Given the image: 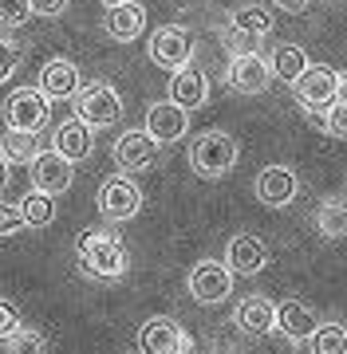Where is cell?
I'll list each match as a JSON object with an SVG mask.
<instances>
[{
    "instance_id": "30",
    "label": "cell",
    "mask_w": 347,
    "mask_h": 354,
    "mask_svg": "<svg viewBox=\"0 0 347 354\" xmlns=\"http://www.w3.org/2000/svg\"><path fill=\"white\" fill-rule=\"evenodd\" d=\"M20 67V44L12 36H0V83H8V75H16Z\"/></svg>"
},
{
    "instance_id": "24",
    "label": "cell",
    "mask_w": 347,
    "mask_h": 354,
    "mask_svg": "<svg viewBox=\"0 0 347 354\" xmlns=\"http://www.w3.org/2000/svg\"><path fill=\"white\" fill-rule=\"evenodd\" d=\"M304 64H308V55H304V48H296V44H276L272 55H269L272 75H281L284 83H292V79L304 71Z\"/></svg>"
},
{
    "instance_id": "27",
    "label": "cell",
    "mask_w": 347,
    "mask_h": 354,
    "mask_svg": "<svg viewBox=\"0 0 347 354\" xmlns=\"http://www.w3.org/2000/svg\"><path fill=\"white\" fill-rule=\"evenodd\" d=\"M0 346H4V351H48V339H44L39 330H24V323H20L12 335L0 339Z\"/></svg>"
},
{
    "instance_id": "11",
    "label": "cell",
    "mask_w": 347,
    "mask_h": 354,
    "mask_svg": "<svg viewBox=\"0 0 347 354\" xmlns=\"http://www.w3.org/2000/svg\"><path fill=\"white\" fill-rule=\"evenodd\" d=\"M139 351L146 354H181V351H193V339L186 330L166 315H154L146 319L139 327Z\"/></svg>"
},
{
    "instance_id": "17",
    "label": "cell",
    "mask_w": 347,
    "mask_h": 354,
    "mask_svg": "<svg viewBox=\"0 0 347 354\" xmlns=\"http://www.w3.org/2000/svg\"><path fill=\"white\" fill-rule=\"evenodd\" d=\"M233 323L249 339H265V335H272V323H276V304L265 299V295H244L233 311Z\"/></svg>"
},
{
    "instance_id": "20",
    "label": "cell",
    "mask_w": 347,
    "mask_h": 354,
    "mask_svg": "<svg viewBox=\"0 0 347 354\" xmlns=\"http://www.w3.org/2000/svg\"><path fill=\"white\" fill-rule=\"evenodd\" d=\"M75 87H79V67L71 64V59L55 55V59L44 64V71H39V91H44L48 99H71Z\"/></svg>"
},
{
    "instance_id": "2",
    "label": "cell",
    "mask_w": 347,
    "mask_h": 354,
    "mask_svg": "<svg viewBox=\"0 0 347 354\" xmlns=\"http://www.w3.org/2000/svg\"><path fill=\"white\" fill-rule=\"evenodd\" d=\"M237 138H233L229 130H206V134H197L190 142V169L197 177H209V181H217L225 177L237 165Z\"/></svg>"
},
{
    "instance_id": "13",
    "label": "cell",
    "mask_w": 347,
    "mask_h": 354,
    "mask_svg": "<svg viewBox=\"0 0 347 354\" xmlns=\"http://www.w3.org/2000/svg\"><path fill=\"white\" fill-rule=\"evenodd\" d=\"M146 134L158 142V146H170V142H181L186 130H190V111H181L178 102H154L146 111Z\"/></svg>"
},
{
    "instance_id": "1",
    "label": "cell",
    "mask_w": 347,
    "mask_h": 354,
    "mask_svg": "<svg viewBox=\"0 0 347 354\" xmlns=\"http://www.w3.org/2000/svg\"><path fill=\"white\" fill-rule=\"evenodd\" d=\"M75 260H79V272L91 279H123L127 276V248L118 241L111 228H87V232H79L75 241Z\"/></svg>"
},
{
    "instance_id": "25",
    "label": "cell",
    "mask_w": 347,
    "mask_h": 354,
    "mask_svg": "<svg viewBox=\"0 0 347 354\" xmlns=\"http://www.w3.org/2000/svg\"><path fill=\"white\" fill-rule=\"evenodd\" d=\"M36 134H28V130H4V138H0V153H4V162L8 165H28L36 158Z\"/></svg>"
},
{
    "instance_id": "32",
    "label": "cell",
    "mask_w": 347,
    "mask_h": 354,
    "mask_svg": "<svg viewBox=\"0 0 347 354\" xmlns=\"http://www.w3.org/2000/svg\"><path fill=\"white\" fill-rule=\"evenodd\" d=\"M28 4H32V16H48V20H52V16H64L67 12V4H71V0H28Z\"/></svg>"
},
{
    "instance_id": "14",
    "label": "cell",
    "mask_w": 347,
    "mask_h": 354,
    "mask_svg": "<svg viewBox=\"0 0 347 354\" xmlns=\"http://www.w3.org/2000/svg\"><path fill=\"white\" fill-rule=\"evenodd\" d=\"M115 162L123 174H142V169H150L158 162V142L146 130H127L115 142Z\"/></svg>"
},
{
    "instance_id": "9",
    "label": "cell",
    "mask_w": 347,
    "mask_h": 354,
    "mask_svg": "<svg viewBox=\"0 0 347 354\" xmlns=\"http://www.w3.org/2000/svg\"><path fill=\"white\" fill-rule=\"evenodd\" d=\"M28 174H32V189H44L55 197V193L71 189L75 162H67L64 153H55V150H36V158L28 162Z\"/></svg>"
},
{
    "instance_id": "26",
    "label": "cell",
    "mask_w": 347,
    "mask_h": 354,
    "mask_svg": "<svg viewBox=\"0 0 347 354\" xmlns=\"http://www.w3.org/2000/svg\"><path fill=\"white\" fill-rule=\"evenodd\" d=\"M304 342H308L312 351H320V354H339L344 342H347V330H344V323H328V327L316 323V330H312Z\"/></svg>"
},
{
    "instance_id": "36",
    "label": "cell",
    "mask_w": 347,
    "mask_h": 354,
    "mask_svg": "<svg viewBox=\"0 0 347 354\" xmlns=\"http://www.w3.org/2000/svg\"><path fill=\"white\" fill-rule=\"evenodd\" d=\"M103 4H127V0H103Z\"/></svg>"
},
{
    "instance_id": "28",
    "label": "cell",
    "mask_w": 347,
    "mask_h": 354,
    "mask_svg": "<svg viewBox=\"0 0 347 354\" xmlns=\"http://www.w3.org/2000/svg\"><path fill=\"white\" fill-rule=\"evenodd\" d=\"M32 20V4L28 0H0V28L12 32V28H24Z\"/></svg>"
},
{
    "instance_id": "4",
    "label": "cell",
    "mask_w": 347,
    "mask_h": 354,
    "mask_svg": "<svg viewBox=\"0 0 347 354\" xmlns=\"http://www.w3.org/2000/svg\"><path fill=\"white\" fill-rule=\"evenodd\" d=\"M75 118L87 122L91 130H107L123 118V99L111 83H87V87H75Z\"/></svg>"
},
{
    "instance_id": "31",
    "label": "cell",
    "mask_w": 347,
    "mask_h": 354,
    "mask_svg": "<svg viewBox=\"0 0 347 354\" xmlns=\"http://www.w3.org/2000/svg\"><path fill=\"white\" fill-rule=\"evenodd\" d=\"M24 228V221H20V209L8 201H0V236H16Z\"/></svg>"
},
{
    "instance_id": "23",
    "label": "cell",
    "mask_w": 347,
    "mask_h": 354,
    "mask_svg": "<svg viewBox=\"0 0 347 354\" xmlns=\"http://www.w3.org/2000/svg\"><path fill=\"white\" fill-rule=\"evenodd\" d=\"M20 209V221H24V228H48L55 221V197L44 189H32L24 193V201L16 205Z\"/></svg>"
},
{
    "instance_id": "15",
    "label": "cell",
    "mask_w": 347,
    "mask_h": 354,
    "mask_svg": "<svg viewBox=\"0 0 347 354\" xmlns=\"http://www.w3.org/2000/svg\"><path fill=\"white\" fill-rule=\"evenodd\" d=\"M206 99H209L206 71L190 67V64L174 67V75H170V102H178L181 111H197V106H206Z\"/></svg>"
},
{
    "instance_id": "12",
    "label": "cell",
    "mask_w": 347,
    "mask_h": 354,
    "mask_svg": "<svg viewBox=\"0 0 347 354\" xmlns=\"http://www.w3.org/2000/svg\"><path fill=\"white\" fill-rule=\"evenodd\" d=\"M253 189H257L260 205H269V209H284V205H292L300 197V177H296L292 165H265L253 181Z\"/></svg>"
},
{
    "instance_id": "19",
    "label": "cell",
    "mask_w": 347,
    "mask_h": 354,
    "mask_svg": "<svg viewBox=\"0 0 347 354\" xmlns=\"http://www.w3.org/2000/svg\"><path fill=\"white\" fill-rule=\"evenodd\" d=\"M316 323H320V315H316L304 299H284V304L276 307V323H272V330H281L288 342H304L312 330H316Z\"/></svg>"
},
{
    "instance_id": "16",
    "label": "cell",
    "mask_w": 347,
    "mask_h": 354,
    "mask_svg": "<svg viewBox=\"0 0 347 354\" xmlns=\"http://www.w3.org/2000/svg\"><path fill=\"white\" fill-rule=\"evenodd\" d=\"M225 264H229V272H237V276H257V272L269 268V248H265L260 236L241 232V236H233L229 248H225Z\"/></svg>"
},
{
    "instance_id": "35",
    "label": "cell",
    "mask_w": 347,
    "mask_h": 354,
    "mask_svg": "<svg viewBox=\"0 0 347 354\" xmlns=\"http://www.w3.org/2000/svg\"><path fill=\"white\" fill-rule=\"evenodd\" d=\"M4 181H8V162H4V153H0V189H4Z\"/></svg>"
},
{
    "instance_id": "34",
    "label": "cell",
    "mask_w": 347,
    "mask_h": 354,
    "mask_svg": "<svg viewBox=\"0 0 347 354\" xmlns=\"http://www.w3.org/2000/svg\"><path fill=\"white\" fill-rule=\"evenodd\" d=\"M272 4H276V8H284V12L300 16V12H304V8H308V4H312V0H272Z\"/></svg>"
},
{
    "instance_id": "3",
    "label": "cell",
    "mask_w": 347,
    "mask_h": 354,
    "mask_svg": "<svg viewBox=\"0 0 347 354\" xmlns=\"http://www.w3.org/2000/svg\"><path fill=\"white\" fill-rule=\"evenodd\" d=\"M292 95L304 106V114H323L339 95H344V75L335 67L323 64H304V71L292 79Z\"/></svg>"
},
{
    "instance_id": "21",
    "label": "cell",
    "mask_w": 347,
    "mask_h": 354,
    "mask_svg": "<svg viewBox=\"0 0 347 354\" xmlns=\"http://www.w3.org/2000/svg\"><path fill=\"white\" fill-rule=\"evenodd\" d=\"M91 127L87 122H79V118H67V122H60V130H55V153H64L67 162H83L91 153Z\"/></svg>"
},
{
    "instance_id": "10",
    "label": "cell",
    "mask_w": 347,
    "mask_h": 354,
    "mask_svg": "<svg viewBox=\"0 0 347 354\" xmlns=\"http://www.w3.org/2000/svg\"><path fill=\"white\" fill-rule=\"evenodd\" d=\"M272 79L276 75H272L269 59H265L257 48L237 51V55L229 59V87L237 91V95H260V91H269Z\"/></svg>"
},
{
    "instance_id": "29",
    "label": "cell",
    "mask_w": 347,
    "mask_h": 354,
    "mask_svg": "<svg viewBox=\"0 0 347 354\" xmlns=\"http://www.w3.org/2000/svg\"><path fill=\"white\" fill-rule=\"evenodd\" d=\"M344 225H347V216H344V201L339 197L320 205V232L323 236H344Z\"/></svg>"
},
{
    "instance_id": "33",
    "label": "cell",
    "mask_w": 347,
    "mask_h": 354,
    "mask_svg": "<svg viewBox=\"0 0 347 354\" xmlns=\"http://www.w3.org/2000/svg\"><path fill=\"white\" fill-rule=\"evenodd\" d=\"M16 327H20V311H16L12 304H4V299H0V339H4V335H12Z\"/></svg>"
},
{
    "instance_id": "6",
    "label": "cell",
    "mask_w": 347,
    "mask_h": 354,
    "mask_svg": "<svg viewBox=\"0 0 347 354\" xmlns=\"http://www.w3.org/2000/svg\"><path fill=\"white\" fill-rule=\"evenodd\" d=\"M95 205H99L103 221L118 225V221H130V216L142 209V189L134 185V181H130L127 174L107 177L103 185H99V193H95Z\"/></svg>"
},
{
    "instance_id": "7",
    "label": "cell",
    "mask_w": 347,
    "mask_h": 354,
    "mask_svg": "<svg viewBox=\"0 0 347 354\" xmlns=\"http://www.w3.org/2000/svg\"><path fill=\"white\" fill-rule=\"evenodd\" d=\"M186 288L197 304H225L233 291V272L229 264H221V260H202V264L190 268V276H186Z\"/></svg>"
},
{
    "instance_id": "5",
    "label": "cell",
    "mask_w": 347,
    "mask_h": 354,
    "mask_svg": "<svg viewBox=\"0 0 347 354\" xmlns=\"http://www.w3.org/2000/svg\"><path fill=\"white\" fill-rule=\"evenodd\" d=\"M52 118V102L39 87H16L8 99H4V127L8 130H28V134H39Z\"/></svg>"
},
{
    "instance_id": "18",
    "label": "cell",
    "mask_w": 347,
    "mask_h": 354,
    "mask_svg": "<svg viewBox=\"0 0 347 354\" xmlns=\"http://www.w3.org/2000/svg\"><path fill=\"white\" fill-rule=\"evenodd\" d=\"M146 28V8L139 0H127V4H107V16H103V32L115 44H130V39L142 36Z\"/></svg>"
},
{
    "instance_id": "8",
    "label": "cell",
    "mask_w": 347,
    "mask_h": 354,
    "mask_svg": "<svg viewBox=\"0 0 347 354\" xmlns=\"http://www.w3.org/2000/svg\"><path fill=\"white\" fill-rule=\"evenodd\" d=\"M150 59H154L158 67H166V71H174V67L190 64L193 55V32L186 24H162L154 28V36H150Z\"/></svg>"
},
{
    "instance_id": "22",
    "label": "cell",
    "mask_w": 347,
    "mask_h": 354,
    "mask_svg": "<svg viewBox=\"0 0 347 354\" xmlns=\"http://www.w3.org/2000/svg\"><path fill=\"white\" fill-rule=\"evenodd\" d=\"M229 28H237V32H244L253 39H265L272 32V12L265 4H237L229 16Z\"/></svg>"
}]
</instances>
